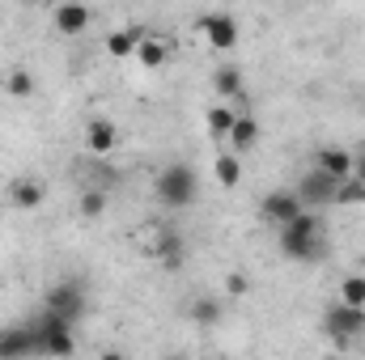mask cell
Wrapping results in <instances>:
<instances>
[{"mask_svg":"<svg viewBox=\"0 0 365 360\" xmlns=\"http://www.w3.org/2000/svg\"><path fill=\"white\" fill-rule=\"evenodd\" d=\"M34 344H38L43 356H73V352H77L73 327L60 322V318H51V314H43V318L34 322Z\"/></svg>","mask_w":365,"mask_h":360,"instance_id":"5","label":"cell"},{"mask_svg":"<svg viewBox=\"0 0 365 360\" xmlns=\"http://www.w3.org/2000/svg\"><path fill=\"white\" fill-rule=\"evenodd\" d=\"M212 93H217V102H238V97H247L242 68H234V64H221V68L212 73Z\"/></svg>","mask_w":365,"mask_h":360,"instance_id":"13","label":"cell"},{"mask_svg":"<svg viewBox=\"0 0 365 360\" xmlns=\"http://www.w3.org/2000/svg\"><path fill=\"white\" fill-rule=\"evenodd\" d=\"M276 246H280V255L293 259V263L319 259V255H323V221L306 208L297 221H289L284 229H276Z\"/></svg>","mask_w":365,"mask_h":360,"instance_id":"1","label":"cell"},{"mask_svg":"<svg viewBox=\"0 0 365 360\" xmlns=\"http://www.w3.org/2000/svg\"><path fill=\"white\" fill-rule=\"evenodd\" d=\"M140 38H145V30H140V26H128V30H115V34L106 38V51H110L115 60H128V55H136V47H140Z\"/></svg>","mask_w":365,"mask_h":360,"instance_id":"18","label":"cell"},{"mask_svg":"<svg viewBox=\"0 0 365 360\" xmlns=\"http://www.w3.org/2000/svg\"><path fill=\"white\" fill-rule=\"evenodd\" d=\"M259 212H264V221H272L276 229H284L289 221H297L302 212H306V203L297 199V191H268L264 199H259Z\"/></svg>","mask_w":365,"mask_h":360,"instance_id":"6","label":"cell"},{"mask_svg":"<svg viewBox=\"0 0 365 360\" xmlns=\"http://www.w3.org/2000/svg\"><path fill=\"white\" fill-rule=\"evenodd\" d=\"M86 149H90L93 157H110V153L119 149V127H115V119H90V123H86Z\"/></svg>","mask_w":365,"mask_h":360,"instance_id":"10","label":"cell"},{"mask_svg":"<svg viewBox=\"0 0 365 360\" xmlns=\"http://www.w3.org/2000/svg\"><path fill=\"white\" fill-rule=\"evenodd\" d=\"M336 301L340 305H353V309H365V275H344Z\"/></svg>","mask_w":365,"mask_h":360,"instance_id":"22","label":"cell"},{"mask_svg":"<svg viewBox=\"0 0 365 360\" xmlns=\"http://www.w3.org/2000/svg\"><path fill=\"white\" fill-rule=\"evenodd\" d=\"M98 360H128V356H123V352H102Z\"/></svg>","mask_w":365,"mask_h":360,"instance_id":"27","label":"cell"},{"mask_svg":"<svg viewBox=\"0 0 365 360\" xmlns=\"http://www.w3.org/2000/svg\"><path fill=\"white\" fill-rule=\"evenodd\" d=\"M255 144H259V123H255V115H238V119H234V132H230V149H234V157L251 153Z\"/></svg>","mask_w":365,"mask_h":360,"instance_id":"16","label":"cell"},{"mask_svg":"<svg viewBox=\"0 0 365 360\" xmlns=\"http://www.w3.org/2000/svg\"><path fill=\"white\" fill-rule=\"evenodd\" d=\"M166 360H191V356H166Z\"/></svg>","mask_w":365,"mask_h":360,"instance_id":"28","label":"cell"},{"mask_svg":"<svg viewBox=\"0 0 365 360\" xmlns=\"http://www.w3.org/2000/svg\"><path fill=\"white\" fill-rule=\"evenodd\" d=\"M225 292H230V297H247V292H251V280H247L242 271H230V275H225Z\"/></svg>","mask_w":365,"mask_h":360,"instance_id":"25","label":"cell"},{"mask_svg":"<svg viewBox=\"0 0 365 360\" xmlns=\"http://www.w3.org/2000/svg\"><path fill=\"white\" fill-rule=\"evenodd\" d=\"M234 119H238V110L230 106V102H217V106H208V136L212 140H230V132H234Z\"/></svg>","mask_w":365,"mask_h":360,"instance_id":"17","label":"cell"},{"mask_svg":"<svg viewBox=\"0 0 365 360\" xmlns=\"http://www.w3.org/2000/svg\"><path fill=\"white\" fill-rule=\"evenodd\" d=\"M4 93H9V97H17V102L34 97V73H30L26 64H13V68L4 73Z\"/></svg>","mask_w":365,"mask_h":360,"instance_id":"19","label":"cell"},{"mask_svg":"<svg viewBox=\"0 0 365 360\" xmlns=\"http://www.w3.org/2000/svg\"><path fill=\"white\" fill-rule=\"evenodd\" d=\"M153 191H158V199H162L166 208H191L195 195H200V174H195V166H187V162H170V166L158 170Z\"/></svg>","mask_w":365,"mask_h":360,"instance_id":"2","label":"cell"},{"mask_svg":"<svg viewBox=\"0 0 365 360\" xmlns=\"http://www.w3.org/2000/svg\"><path fill=\"white\" fill-rule=\"evenodd\" d=\"M353 179H357V182H361V186H365V153H361V157H357V170H353Z\"/></svg>","mask_w":365,"mask_h":360,"instance_id":"26","label":"cell"},{"mask_svg":"<svg viewBox=\"0 0 365 360\" xmlns=\"http://www.w3.org/2000/svg\"><path fill=\"white\" fill-rule=\"evenodd\" d=\"M336 203H365V186L357 179H344L336 186Z\"/></svg>","mask_w":365,"mask_h":360,"instance_id":"24","label":"cell"},{"mask_svg":"<svg viewBox=\"0 0 365 360\" xmlns=\"http://www.w3.org/2000/svg\"><path fill=\"white\" fill-rule=\"evenodd\" d=\"M136 60H140V68H166V60H170V43H166L162 34L145 30V38H140V47H136Z\"/></svg>","mask_w":365,"mask_h":360,"instance_id":"15","label":"cell"},{"mask_svg":"<svg viewBox=\"0 0 365 360\" xmlns=\"http://www.w3.org/2000/svg\"><path fill=\"white\" fill-rule=\"evenodd\" d=\"M200 30H204L208 47H217V51H230V47L238 43V17H234V13H208V17L200 21Z\"/></svg>","mask_w":365,"mask_h":360,"instance_id":"8","label":"cell"},{"mask_svg":"<svg viewBox=\"0 0 365 360\" xmlns=\"http://www.w3.org/2000/svg\"><path fill=\"white\" fill-rule=\"evenodd\" d=\"M314 170H319V174H327L331 182H344V179H353L357 162H353V153H349V149H340V144H323V149L314 153Z\"/></svg>","mask_w":365,"mask_h":360,"instance_id":"7","label":"cell"},{"mask_svg":"<svg viewBox=\"0 0 365 360\" xmlns=\"http://www.w3.org/2000/svg\"><path fill=\"white\" fill-rule=\"evenodd\" d=\"M336 186L340 182H331L327 174H319V170H310L306 179H302V186H297V199L310 208V203H336Z\"/></svg>","mask_w":365,"mask_h":360,"instance_id":"12","label":"cell"},{"mask_svg":"<svg viewBox=\"0 0 365 360\" xmlns=\"http://www.w3.org/2000/svg\"><path fill=\"white\" fill-rule=\"evenodd\" d=\"M93 21V13L86 4H56L51 9V26L60 30V34H86Z\"/></svg>","mask_w":365,"mask_h":360,"instance_id":"11","label":"cell"},{"mask_svg":"<svg viewBox=\"0 0 365 360\" xmlns=\"http://www.w3.org/2000/svg\"><path fill=\"white\" fill-rule=\"evenodd\" d=\"M191 318L200 327H212V322H221V305L212 297H200V301H191Z\"/></svg>","mask_w":365,"mask_h":360,"instance_id":"23","label":"cell"},{"mask_svg":"<svg viewBox=\"0 0 365 360\" xmlns=\"http://www.w3.org/2000/svg\"><path fill=\"white\" fill-rule=\"evenodd\" d=\"M43 314H51V318H60V322L73 327V322L86 314V288H81L77 280H60V284H51L47 297H43Z\"/></svg>","mask_w":365,"mask_h":360,"instance_id":"4","label":"cell"},{"mask_svg":"<svg viewBox=\"0 0 365 360\" xmlns=\"http://www.w3.org/2000/svg\"><path fill=\"white\" fill-rule=\"evenodd\" d=\"M212 170H217V182H221L225 191H234V186L242 182V157H234V153H217Z\"/></svg>","mask_w":365,"mask_h":360,"instance_id":"20","label":"cell"},{"mask_svg":"<svg viewBox=\"0 0 365 360\" xmlns=\"http://www.w3.org/2000/svg\"><path fill=\"white\" fill-rule=\"evenodd\" d=\"M361 331H365V309L340 305V301H331V305L323 309V335H327L336 348H349Z\"/></svg>","mask_w":365,"mask_h":360,"instance_id":"3","label":"cell"},{"mask_svg":"<svg viewBox=\"0 0 365 360\" xmlns=\"http://www.w3.org/2000/svg\"><path fill=\"white\" fill-rule=\"evenodd\" d=\"M323 360H340V356H323Z\"/></svg>","mask_w":365,"mask_h":360,"instance_id":"29","label":"cell"},{"mask_svg":"<svg viewBox=\"0 0 365 360\" xmlns=\"http://www.w3.org/2000/svg\"><path fill=\"white\" fill-rule=\"evenodd\" d=\"M38 352L34 327H4L0 331V360H26Z\"/></svg>","mask_w":365,"mask_h":360,"instance_id":"9","label":"cell"},{"mask_svg":"<svg viewBox=\"0 0 365 360\" xmlns=\"http://www.w3.org/2000/svg\"><path fill=\"white\" fill-rule=\"evenodd\" d=\"M43 199H47V191H43V182H34V179H17L9 186V203L17 212H34V208H43Z\"/></svg>","mask_w":365,"mask_h":360,"instance_id":"14","label":"cell"},{"mask_svg":"<svg viewBox=\"0 0 365 360\" xmlns=\"http://www.w3.org/2000/svg\"><path fill=\"white\" fill-rule=\"evenodd\" d=\"M106 203H110V191H106V186H86V191H81V203H77V208H81V216H102V212H106Z\"/></svg>","mask_w":365,"mask_h":360,"instance_id":"21","label":"cell"}]
</instances>
